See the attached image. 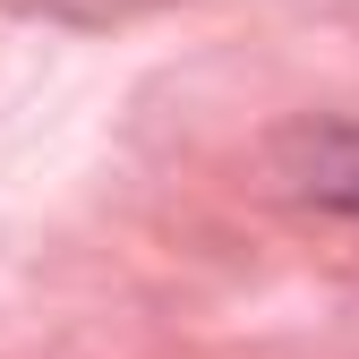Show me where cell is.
Segmentation results:
<instances>
[{
  "label": "cell",
  "instance_id": "obj_1",
  "mask_svg": "<svg viewBox=\"0 0 359 359\" xmlns=\"http://www.w3.org/2000/svg\"><path fill=\"white\" fill-rule=\"evenodd\" d=\"M283 180H291V197L359 222V128L351 120H299L283 137Z\"/></svg>",
  "mask_w": 359,
  "mask_h": 359
}]
</instances>
